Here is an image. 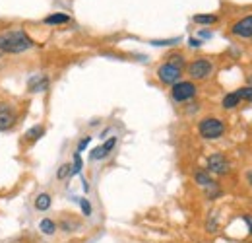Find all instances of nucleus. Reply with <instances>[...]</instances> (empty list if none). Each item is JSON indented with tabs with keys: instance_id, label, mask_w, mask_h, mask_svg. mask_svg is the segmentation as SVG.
I'll return each instance as SVG.
<instances>
[{
	"instance_id": "obj_1",
	"label": "nucleus",
	"mask_w": 252,
	"mask_h": 243,
	"mask_svg": "<svg viewBox=\"0 0 252 243\" xmlns=\"http://www.w3.org/2000/svg\"><path fill=\"white\" fill-rule=\"evenodd\" d=\"M33 47V39L22 30L0 33V51L2 53H26Z\"/></svg>"
},
{
	"instance_id": "obj_2",
	"label": "nucleus",
	"mask_w": 252,
	"mask_h": 243,
	"mask_svg": "<svg viewBox=\"0 0 252 243\" xmlns=\"http://www.w3.org/2000/svg\"><path fill=\"white\" fill-rule=\"evenodd\" d=\"M198 132L206 140H218L225 134V124L218 117H206L198 124Z\"/></svg>"
},
{
	"instance_id": "obj_3",
	"label": "nucleus",
	"mask_w": 252,
	"mask_h": 243,
	"mask_svg": "<svg viewBox=\"0 0 252 243\" xmlns=\"http://www.w3.org/2000/svg\"><path fill=\"white\" fill-rule=\"evenodd\" d=\"M181 76H183V66H179V64L171 61L163 62L158 68V78L167 86H173V84L181 82Z\"/></svg>"
},
{
	"instance_id": "obj_4",
	"label": "nucleus",
	"mask_w": 252,
	"mask_h": 243,
	"mask_svg": "<svg viewBox=\"0 0 252 243\" xmlns=\"http://www.w3.org/2000/svg\"><path fill=\"white\" fill-rule=\"evenodd\" d=\"M212 72H214V64L206 59H196L189 64V74L194 80H206L212 76Z\"/></svg>"
},
{
	"instance_id": "obj_5",
	"label": "nucleus",
	"mask_w": 252,
	"mask_h": 243,
	"mask_svg": "<svg viewBox=\"0 0 252 243\" xmlns=\"http://www.w3.org/2000/svg\"><path fill=\"white\" fill-rule=\"evenodd\" d=\"M171 95H173V99L177 103H185V101H189L196 95V86L192 82H187V80L185 82H177L171 88Z\"/></svg>"
},
{
	"instance_id": "obj_6",
	"label": "nucleus",
	"mask_w": 252,
	"mask_h": 243,
	"mask_svg": "<svg viewBox=\"0 0 252 243\" xmlns=\"http://www.w3.org/2000/svg\"><path fill=\"white\" fill-rule=\"evenodd\" d=\"M18 122V111L10 103H0V130H10Z\"/></svg>"
},
{
	"instance_id": "obj_7",
	"label": "nucleus",
	"mask_w": 252,
	"mask_h": 243,
	"mask_svg": "<svg viewBox=\"0 0 252 243\" xmlns=\"http://www.w3.org/2000/svg\"><path fill=\"white\" fill-rule=\"evenodd\" d=\"M208 169L216 175H225V173H229L231 165H229V160L223 154H212L208 158Z\"/></svg>"
},
{
	"instance_id": "obj_8",
	"label": "nucleus",
	"mask_w": 252,
	"mask_h": 243,
	"mask_svg": "<svg viewBox=\"0 0 252 243\" xmlns=\"http://www.w3.org/2000/svg\"><path fill=\"white\" fill-rule=\"evenodd\" d=\"M233 35H237V37H243V39H247V37H252V16H245V18H241L233 28Z\"/></svg>"
},
{
	"instance_id": "obj_9",
	"label": "nucleus",
	"mask_w": 252,
	"mask_h": 243,
	"mask_svg": "<svg viewBox=\"0 0 252 243\" xmlns=\"http://www.w3.org/2000/svg\"><path fill=\"white\" fill-rule=\"evenodd\" d=\"M49 86H51V80H49L47 76L39 74V76L30 78V82H28V91H30V93H41V91L49 90Z\"/></svg>"
},
{
	"instance_id": "obj_10",
	"label": "nucleus",
	"mask_w": 252,
	"mask_h": 243,
	"mask_svg": "<svg viewBox=\"0 0 252 243\" xmlns=\"http://www.w3.org/2000/svg\"><path fill=\"white\" fill-rule=\"evenodd\" d=\"M117 146V138L113 136V138H109L103 146H97L95 150H92V154H90V158L92 160H103V158H107L109 154L113 152V148Z\"/></svg>"
},
{
	"instance_id": "obj_11",
	"label": "nucleus",
	"mask_w": 252,
	"mask_h": 243,
	"mask_svg": "<svg viewBox=\"0 0 252 243\" xmlns=\"http://www.w3.org/2000/svg\"><path fill=\"white\" fill-rule=\"evenodd\" d=\"M241 101H243V99H241L239 91H233V93H227V95L223 97L221 105H223V109H235V107H237Z\"/></svg>"
},
{
	"instance_id": "obj_12",
	"label": "nucleus",
	"mask_w": 252,
	"mask_h": 243,
	"mask_svg": "<svg viewBox=\"0 0 252 243\" xmlns=\"http://www.w3.org/2000/svg\"><path fill=\"white\" fill-rule=\"evenodd\" d=\"M33 204H35V208H37L39 212H45V210H49V208H51V195H47V193H41V195H37Z\"/></svg>"
},
{
	"instance_id": "obj_13",
	"label": "nucleus",
	"mask_w": 252,
	"mask_h": 243,
	"mask_svg": "<svg viewBox=\"0 0 252 243\" xmlns=\"http://www.w3.org/2000/svg\"><path fill=\"white\" fill-rule=\"evenodd\" d=\"M57 228H59L57 222L51 220V218H45V220L39 222V230H41V234H45V236H55Z\"/></svg>"
},
{
	"instance_id": "obj_14",
	"label": "nucleus",
	"mask_w": 252,
	"mask_h": 243,
	"mask_svg": "<svg viewBox=\"0 0 252 243\" xmlns=\"http://www.w3.org/2000/svg\"><path fill=\"white\" fill-rule=\"evenodd\" d=\"M68 22H70V16H66V14H51L45 18L47 26H61V24H68Z\"/></svg>"
},
{
	"instance_id": "obj_15",
	"label": "nucleus",
	"mask_w": 252,
	"mask_h": 243,
	"mask_svg": "<svg viewBox=\"0 0 252 243\" xmlns=\"http://www.w3.org/2000/svg\"><path fill=\"white\" fill-rule=\"evenodd\" d=\"M43 134H45V126H43V124H35V126H32V128L26 132V140L35 142V140H39Z\"/></svg>"
},
{
	"instance_id": "obj_16",
	"label": "nucleus",
	"mask_w": 252,
	"mask_h": 243,
	"mask_svg": "<svg viewBox=\"0 0 252 243\" xmlns=\"http://www.w3.org/2000/svg\"><path fill=\"white\" fill-rule=\"evenodd\" d=\"M194 22L196 24H202V26H210V24H216L218 22V16H214V14H196L194 16Z\"/></svg>"
},
{
	"instance_id": "obj_17",
	"label": "nucleus",
	"mask_w": 252,
	"mask_h": 243,
	"mask_svg": "<svg viewBox=\"0 0 252 243\" xmlns=\"http://www.w3.org/2000/svg\"><path fill=\"white\" fill-rule=\"evenodd\" d=\"M194 181L198 183L200 187H210V185L214 183V179H212L206 171H196V173H194Z\"/></svg>"
},
{
	"instance_id": "obj_18",
	"label": "nucleus",
	"mask_w": 252,
	"mask_h": 243,
	"mask_svg": "<svg viewBox=\"0 0 252 243\" xmlns=\"http://www.w3.org/2000/svg\"><path fill=\"white\" fill-rule=\"evenodd\" d=\"M70 175H72V167H70V163H63L61 169L57 171V177H59V179H66V177H70Z\"/></svg>"
},
{
	"instance_id": "obj_19",
	"label": "nucleus",
	"mask_w": 252,
	"mask_h": 243,
	"mask_svg": "<svg viewBox=\"0 0 252 243\" xmlns=\"http://www.w3.org/2000/svg\"><path fill=\"white\" fill-rule=\"evenodd\" d=\"M206 195H208V199H218L220 197V189L216 187V183H212L210 187H206Z\"/></svg>"
},
{
	"instance_id": "obj_20",
	"label": "nucleus",
	"mask_w": 252,
	"mask_h": 243,
	"mask_svg": "<svg viewBox=\"0 0 252 243\" xmlns=\"http://www.w3.org/2000/svg\"><path fill=\"white\" fill-rule=\"evenodd\" d=\"M239 91V95H241V99H247V101H252V88L251 86H247V88H241Z\"/></svg>"
},
{
	"instance_id": "obj_21",
	"label": "nucleus",
	"mask_w": 252,
	"mask_h": 243,
	"mask_svg": "<svg viewBox=\"0 0 252 243\" xmlns=\"http://www.w3.org/2000/svg\"><path fill=\"white\" fill-rule=\"evenodd\" d=\"M80 171H82V158H80V154H76L74 156V165H72V175L80 173Z\"/></svg>"
},
{
	"instance_id": "obj_22",
	"label": "nucleus",
	"mask_w": 252,
	"mask_h": 243,
	"mask_svg": "<svg viewBox=\"0 0 252 243\" xmlns=\"http://www.w3.org/2000/svg\"><path fill=\"white\" fill-rule=\"evenodd\" d=\"M80 206H82V212L86 214V216H92V204H90L88 199H82L80 201Z\"/></svg>"
},
{
	"instance_id": "obj_23",
	"label": "nucleus",
	"mask_w": 252,
	"mask_h": 243,
	"mask_svg": "<svg viewBox=\"0 0 252 243\" xmlns=\"http://www.w3.org/2000/svg\"><path fill=\"white\" fill-rule=\"evenodd\" d=\"M90 142H92V138H90V136H86V138H82V140H80V144H78V154H80V152H84V150L88 148V144H90Z\"/></svg>"
},
{
	"instance_id": "obj_24",
	"label": "nucleus",
	"mask_w": 252,
	"mask_h": 243,
	"mask_svg": "<svg viewBox=\"0 0 252 243\" xmlns=\"http://www.w3.org/2000/svg\"><path fill=\"white\" fill-rule=\"evenodd\" d=\"M179 39H169V41H152V45H175Z\"/></svg>"
},
{
	"instance_id": "obj_25",
	"label": "nucleus",
	"mask_w": 252,
	"mask_h": 243,
	"mask_svg": "<svg viewBox=\"0 0 252 243\" xmlns=\"http://www.w3.org/2000/svg\"><path fill=\"white\" fill-rule=\"evenodd\" d=\"M245 222H247V226H249V234L252 236V216H245Z\"/></svg>"
},
{
	"instance_id": "obj_26",
	"label": "nucleus",
	"mask_w": 252,
	"mask_h": 243,
	"mask_svg": "<svg viewBox=\"0 0 252 243\" xmlns=\"http://www.w3.org/2000/svg\"><path fill=\"white\" fill-rule=\"evenodd\" d=\"M190 47H200V41L192 37V39H190Z\"/></svg>"
},
{
	"instance_id": "obj_27",
	"label": "nucleus",
	"mask_w": 252,
	"mask_h": 243,
	"mask_svg": "<svg viewBox=\"0 0 252 243\" xmlns=\"http://www.w3.org/2000/svg\"><path fill=\"white\" fill-rule=\"evenodd\" d=\"M200 37H212V33H210V31H202Z\"/></svg>"
},
{
	"instance_id": "obj_28",
	"label": "nucleus",
	"mask_w": 252,
	"mask_h": 243,
	"mask_svg": "<svg viewBox=\"0 0 252 243\" xmlns=\"http://www.w3.org/2000/svg\"><path fill=\"white\" fill-rule=\"evenodd\" d=\"M249 181H251V185H252V171L249 173Z\"/></svg>"
}]
</instances>
